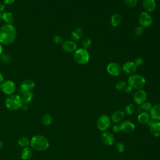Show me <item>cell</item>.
<instances>
[{"label":"cell","mask_w":160,"mask_h":160,"mask_svg":"<svg viewBox=\"0 0 160 160\" xmlns=\"http://www.w3.org/2000/svg\"><path fill=\"white\" fill-rule=\"evenodd\" d=\"M16 38V29L12 24H5L0 27V43L4 45L12 44Z\"/></svg>","instance_id":"6da1fadb"},{"label":"cell","mask_w":160,"mask_h":160,"mask_svg":"<svg viewBox=\"0 0 160 160\" xmlns=\"http://www.w3.org/2000/svg\"><path fill=\"white\" fill-rule=\"evenodd\" d=\"M31 146L36 151H43L46 150L49 146L48 139L42 135H35L31 139Z\"/></svg>","instance_id":"7a4b0ae2"},{"label":"cell","mask_w":160,"mask_h":160,"mask_svg":"<svg viewBox=\"0 0 160 160\" xmlns=\"http://www.w3.org/2000/svg\"><path fill=\"white\" fill-rule=\"evenodd\" d=\"M22 104L21 98L18 94L9 95L5 101L6 107L10 111H17L21 108Z\"/></svg>","instance_id":"3957f363"},{"label":"cell","mask_w":160,"mask_h":160,"mask_svg":"<svg viewBox=\"0 0 160 160\" xmlns=\"http://www.w3.org/2000/svg\"><path fill=\"white\" fill-rule=\"evenodd\" d=\"M128 85L134 89H142L146 84L145 78L138 74H131L128 80Z\"/></svg>","instance_id":"277c9868"},{"label":"cell","mask_w":160,"mask_h":160,"mask_svg":"<svg viewBox=\"0 0 160 160\" xmlns=\"http://www.w3.org/2000/svg\"><path fill=\"white\" fill-rule=\"evenodd\" d=\"M73 58L76 62L81 65H84L89 62L90 56L88 50L82 48L77 49L74 52Z\"/></svg>","instance_id":"5b68a950"},{"label":"cell","mask_w":160,"mask_h":160,"mask_svg":"<svg viewBox=\"0 0 160 160\" xmlns=\"http://www.w3.org/2000/svg\"><path fill=\"white\" fill-rule=\"evenodd\" d=\"M153 22L152 16L146 11L141 12L139 16V23L143 28H148L152 25Z\"/></svg>","instance_id":"8992f818"},{"label":"cell","mask_w":160,"mask_h":160,"mask_svg":"<svg viewBox=\"0 0 160 160\" xmlns=\"http://www.w3.org/2000/svg\"><path fill=\"white\" fill-rule=\"evenodd\" d=\"M111 125V120L108 116L102 114L99 117L97 121V127L102 131H104L109 128Z\"/></svg>","instance_id":"52a82bcc"},{"label":"cell","mask_w":160,"mask_h":160,"mask_svg":"<svg viewBox=\"0 0 160 160\" xmlns=\"http://www.w3.org/2000/svg\"><path fill=\"white\" fill-rule=\"evenodd\" d=\"M1 90L7 95L13 94L16 90L15 83L9 79L6 80L1 84Z\"/></svg>","instance_id":"ba28073f"},{"label":"cell","mask_w":160,"mask_h":160,"mask_svg":"<svg viewBox=\"0 0 160 160\" xmlns=\"http://www.w3.org/2000/svg\"><path fill=\"white\" fill-rule=\"evenodd\" d=\"M106 71L111 76H118L122 71V67L118 62H111L107 65Z\"/></svg>","instance_id":"9c48e42d"},{"label":"cell","mask_w":160,"mask_h":160,"mask_svg":"<svg viewBox=\"0 0 160 160\" xmlns=\"http://www.w3.org/2000/svg\"><path fill=\"white\" fill-rule=\"evenodd\" d=\"M147 98V93L146 92L142 89L138 90L133 96V100L134 102L138 105L141 104L144 102Z\"/></svg>","instance_id":"30bf717a"},{"label":"cell","mask_w":160,"mask_h":160,"mask_svg":"<svg viewBox=\"0 0 160 160\" xmlns=\"http://www.w3.org/2000/svg\"><path fill=\"white\" fill-rule=\"evenodd\" d=\"M138 67L132 61H127L124 62L122 66V70L129 74H133L136 72Z\"/></svg>","instance_id":"8fae6325"},{"label":"cell","mask_w":160,"mask_h":160,"mask_svg":"<svg viewBox=\"0 0 160 160\" xmlns=\"http://www.w3.org/2000/svg\"><path fill=\"white\" fill-rule=\"evenodd\" d=\"M62 48L66 52H73L77 49V44L73 41L67 40L62 43Z\"/></svg>","instance_id":"7c38bea8"},{"label":"cell","mask_w":160,"mask_h":160,"mask_svg":"<svg viewBox=\"0 0 160 160\" xmlns=\"http://www.w3.org/2000/svg\"><path fill=\"white\" fill-rule=\"evenodd\" d=\"M35 86V82L32 79H26L22 82L20 86V91L21 93L23 92L31 91Z\"/></svg>","instance_id":"4fadbf2b"},{"label":"cell","mask_w":160,"mask_h":160,"mask_svg":"<svg viewBox=\"0 0 160 160\" xmlns=\"http://www.w3.org/2000/svg\"><path fill=\"white\" fill-rule=\"evenodd\" d=\"M119 127H120L121 131L124 132H132L135 129L134 124L131 121H128V120H125L121 122V124H119Z\"/></svg>","instance_id":"5bb4252c"},{"label":"cell","mask_w":160,"mask_h":160,"mask_svg":"<svg viewBox=\"0 0 160 160\" xmlns=\"http://www.w3.org/2000/svg\"><path fill=\"white\" fill-rule=\"evenodd\" d=\"M101 140L102 142L106 146H111L114 142V138L113 135L109 132H104L102 134Z\"/></svg>","instance_id":"9a60e30c"},{"label":"cell","mask_w":160,"mask_h":160,"mask_svg":"<svg viewBox=\"0 0 160 160\" xmlns=\"http://www.w3.org/2000/svg\"><path fill=\"white\" fill-rule=\"evenodd\" d=\"M150 116L152 120L160 121V104L154 105L150 110Z\"/></svg>","instance_id":"2e32d148"},{"label":"cell","mask_w":160,"mask_h":160,"mask_svg":"<svg viewBox=\"0 0 160 160\" xmlns=\"http://www.w3.org/2000/svg\"><path fill=\"white\" fill-rule=\"evenodd\" d=\"M142 5L143 8L146 12H152L156 8V1L155 0H142Z\"/></svg>","instance_id":"e0dca14e"},{"label":"cell","mask_w":160,"mask_h":160,"mask_svg":"<svg viewBox=\"0 0 160 160\" xmlns=\"http://www.w3.org/2000/svg\"><path fill=\"white\" fill-rule=\"evenodd\" d=\"M1 19L6 22V24H12L14 22V16L11 12L8 11L3 12L1 14Z\"/></svg>","instance_id":"ac0fdd59"},{"label":"cell","mask_w":160,"mask_h":160,"mask_svg":"<svg viewBox=\"0 0 160 160\" xmlns=\"http://www.w3.org/2000/svg\"><path fill=\"white\" fill-rule=\"evenodd\" d=\"M151 133L154 137L160 136V122H154L153 124L149 128Z\"/></svg>","instance_id":"d6986e66"},{"label":"cell","mask_w":160,"mask_h":160,"mask_svg":"<svg viewBox=\"0 0 160 160\" xmlns=\"http://www.w3.org/2000/svg\"><path fill=\"white\" fill-rule=\"evenodd\" d=\"M122 19V17L121 14H120L119 13H115L111 17V19H110L111 25L113 27H116L121 24Z\"/></svg>","instance_id":"ffe728a7"},{"label":"cell","mask_w":160,"mask_h":160,"mask_svg":"<svg viewBox=\"0 0 160 160\" xmlns=\"http://www.w3.org/2000/svg\"><path fill=\"white\" fill-rule=\"evenodd\" d=\"M124 117V113L121 110H118L114 112L111 116V120L113 122L118 123L121 122Z\"/></svg>","instance_id":"44dd1931"},{"label":"cell","mask_w":160,"mask_h":160,"mask_svg":"<svg viewBox=\"0 0 160 160\" xmlns=\"http://www.w3.org/2000/svg\"><path fill=\"white\" fill-rule=\"evenodd\" d=\"M83 35V31L80 28H76L71 32V36L74 41H78L81 39Z\"/></svg>","instance_id":"7402d4cb"},{"label":"cell","mask_w":160,"mask_h":160,"mask_svg":"<svg viewBox=\"0 0 160 160\" xmlns=\"http://www.w3.org/2000/svg\"><path fill=\"white\" fill-rule=\"evenodd\" d=\"M33 94L31 91L23 92L21 93V99L23 104H27L29 103L33 99Z\"/></svg>","instance_id":"603a6c76"},{"label":"cell","mask_w":160,"mask_h":160,"mask_svg":"<svg viewBox=\"0 0 160 160\" xmlns=\"http://www.w3.org/2000/svg\"><path fill=\"white\" fill-rule=\"evenodd\" d=\"M32 156V149L29 147L24 148L21 151V156L23 160H28L31 158Z\"/></svg>","instance_id":"cb8c5ba5"},{"label":"cell","mask_w":160,"mask_h":160,"mask_svg":"<svg viewBox=\"0 0 160 160\" xmlns=\"http://www.w3.org/2000/svg\"><path fill=\"white\" fill-rule=\"evenodd\" d=\"M152 107V106L151 102L145 101L144 102L139 105V106L138 107V111L140 113L142 112H148V111H150Z\"/></svg>","instance_id":"d4e9b609"},{"label":"cell","mask_w":160,"mask_h":160,"mask_svg":"<svg viewBox=\"0 0 160 160\" xmlns=\"http://www.w3.org/2000/svg\"><path fill=\"white\" fill-rule=\"evenodd\" d=\"M149 119L150 116L148 112H141L138 116V120L141 124H146Z\"/></svg>","instance_id":"484cf974"},{"label":"cell","mask_w":160,"mask_h":160,"mask_svg":"<svg viewBox=\"0 0 160 160\" xmlns=\"http://www.w3.org/2000/svg\"><path fill=\"white\" fill-rule=\"evenodd\" d=\"M18 143L20 146L26 148V147H28V146L30 144L31 140L27 137L22 136L18 139Z\"/></svg>","instance_id":"4316f807"},{"label":"cell","mask_w":160,"mask_h":160,"mask_svg":"<svg viewBox=\"0 0 160 160\" xmlns=\"http://www.w3.org/2000/svg\"><path fill=\"white\" fill-rule=\"evenodd\" d=\"M41 122L44 126H49L52 122V117L49 114H46L42 116L41 118Z\"/></svg>","instance_id":"83f0119b"},{"label":"cell","mask_w":160,"mask_h":160,"mask_svg":"<svg viewBox=\"0 0 160 160\" xmlns=\"http://www.w3.org/2000/svg\"><path fill=\"white\" fill-rule=\"evenodd\" d=\"M136 106L133 104H129L128 105H127L125 108V109H124V111H125V113L128 115H131L132 114H133L135 111H136Z\"/></svg>","instance_id":"f1b7e54d"},{"label":"cell","mask_w":160,"mask_h":160,"mask_svg":"<svg viewBox=\"0 0 160 160\" xmlns=\"http://www.w3.org/2000/svg\"><path fill=\"white\" fill-rule=\"evenodd\" d=\"M127 86V84L124 81H118L115 84V88L118 91H122L125 89V88Z\"/></svg>","instance_id":"f546056e"},{"label":"cell","mask_w":160,"mask_h":160,"mask_svg":"<svg viewBox=\"0 0 160 160\" xmlns=\"http://www.w3.org/2000/svg\"><path fill=\"white\" fill-rule=\"evenodd\" d=\"M91 44H92V41L91 38H86L82 41V46L83 47L82 48L88 49L91 46Z\"/></svg>","instance_id":"4dcf8cb0"},{"label":"cell","mask_w":160,"mask_h":160,"mask_svg":"<svg viewBox=\"0 0 160 160\" xmlns=\"http://www.w3.org/2000/svg\"><path fill=\"white\" fill-rule=\"evenodd\" d=\"M0 60L2 63H9L11 61V57L8 54H2L0 56Z\"/></svg>","instance_id":"1f68e13d"},{"label":"cell","mask_w":160,"mask_h":160,"mask_svg":"<svg viewBox=\"0 0 160 160\" xmlns=\"http://www.w3.org/2000/svg\"><path fill=\"white\" fill-rule=\"evenodd\" d=\"M124 2L128 7L132 8L136 6L138 3V0H124Z\"/></svg>","instance_id":"d6a6232c"},{"label":"cell","mask_w":160,"mask_h":160,"mask_svg":"<svg viewBox=\"0 0 160 160\" xmlns=\"http://www.w3.org/2000/svg\"><path fill=\"white\" fill-rule=\"evenodd\" d=\"M53 41L55 44H61L63 42V39L62 37L59 35H56L53 37Z\"/></svg>","instance_id":"836d02e7"},{"label":"cell","mask_w":160,"mask_h":160,"mask_svg":"<svg viewBox=\"0 0 160 160\" xmlns=\"http://www.w3.org/2000/svg\"><path fill=\"white\" fill-rule=\"evenodd\" d=\"M143 32H144V28L141 26L136 27L134 30V33L138 36H141L143 34Z\"/></svg>","instance_id":"e575fe53"},{"label":"cell","mask_w":160,"mask_h":160,"mask_svg":"<svg viewBox=\"0 0 160 160\" xmlns=\"http://www.w3.org/2000/svg\"><path fill=\"white\" fill-rule=\"evenodd\" d=\"M134 62L137 67H140L143 64L144 61H143L142 58H141V57H139V58H137L136 59H135Z\"/></svg>","instance_id":"d590c367"},{"label":"cell","mask_w":160,"mask_h":160,"mask_svg":"<svg viewBox=\"0 0 160 160\" xmlns=\"http://www.w3.org/2000/svg\"><path fill=\"white\" fill-rule=\"evenodd\" d=\"M116 149L119 152H122L124 151L125 147L124 145L121 142H118L116 144Z\"/></svg>","instance_id":"8d00e7d4"},{"label":"cell","mask_w":160,"mask_h":160,"mask_svg":"<svg viewBox=\"0 0 160 160\" xmlns=\"http://www.w3.org/2000/svg\"><path fill=\"white\" fill-rule=\"evenodd\" d=\"M132 88L130 86H129V85L127 86L125 88V89H124V91L127 94H130L132 92Z\"/></svg>","instance_id":"74e56055"},{"label":"cell","mask_w":160,"mask_h":160,"mask_svg":"<svg viewBox=\"0 0 160 160\" xmlns=\"http://www.w3.org/2000/svg\"><path fill=\"white\" fill-rule=\"evenodd\" d=\"M112 131L114 132H118L121 131L119 125H114L112 127Z\"/></svg>","instance_id":"f35d334b"},{"label":"cell","mask_w":160,"mask_h":160,"mask_svg":"<svg viewBox=\"0 0 160 160\" xmlns=\"http://www.w3.org/2000/svg\"><path fill=\"white\" fill-rule=\"evenodd\" d=\"M2 1L5 5H11L14 3L15 0H2Z\"/></svg>","instance_id":"ab89813d"},{"label":"cell","mask_w":160,"mask_h":160,"mask_svg":"<svg viewBox=\"0 0 160 160\" xmlns=\"http://www.w3.org/2000/svg\"><path fill=\"white\" fill-rule=\"evenodd\" d=\"M154 122V121L152 119H149V120L148 121V122L146 123V126H147L148 127L150 128V126L153 124Z\"/></svg>","instance_id":"60d3db41"},{"label":"cell","mask_w":160,"mask_h":160,"mask_svg":"<svg viewBox=\"0 0 160 160\" xmlns=\"http://www.w3.org/2000/svg\"><path fill=\"white\" fill-rule=\"evenodd\" d=\"M21 109L23 110V111H28V106L27 104H22V107H21Z\"/></svg>","instance_id":"b9f144b4"},{"label":"cell","mask_w":160,"mask_h":160,"mask_svg":"<svg viewBox=\"0 0 160 160\" xmlns=\"http://www.w3.org/2000/svg\"><path fill=\"white\" fill-rule=\"evenodd\" d=\"M5 9V4H0V12H2L4 11V10Z\"/></svg>","instance_id":"7bdbcfd3"},{"label":"cell","mask_w":160,"mask_h":160,"mask_svg":"<svg viewBox=\"0 0 160 160\" xmlns=\"http://www.w3.org/2000/svg\"><path fill=\"white\" fill-rule=\"evenodd\" d=\"M4 81V76L3 74L0 72V84H2Z\"/></svg>","instance_id":"ee69618b"},{"label":"cell","mask_w":160,"mask_h":160,"mask_svg":"<svg viewBox=\"0 0 160 160\" xmlns=\"http://www.w3.org/2000/svg\"><path fill=\"white\" fill-rule=\"evenodd\" d=\"M2 51H3V48L2 44L0 43V56L2 54Z\"/></svg>","instance_id":"f6af8a7d"},{"label":"cell","mask_w":160,"mask_h":160,"mask_svg":"<svg viewBox=\"0 0 160 160\" xmlns=\"http://www.w3.org/2000/svg\"><path fill=\"white\" fill-rule=\"evenodd\" d=\"M3 145H4L3 142L1 140H0V149H1L3 147Z\"/></svg>","instance_id":"bcb514c9"},{"label":"cell","mask_w":160,"mask_h":160,"mask_svg":"<svg viewBox=\"0 0 160 160\" xmlns=\"http://www.w3.org/2000/svg\"><path fill=\"white\" fill-rule=\"evenodd\" d=\"M1 14H2V13L0 12V19H1Z\"/></svg>","instance_id":"7dc6e473"},{"label":"cell","mask_w":160,"mask_h":160,"mask_svg":"<svg viewBox=\"0 0 160 160\" xmlns=\"http://www.w3.org/2000/svg\"><path fill=\"white\" fill-rule=\"evenodd\" d=\"M1 89V84H0V90Z\"/></svg>","instance_id":"c3c4849f"},{"label":"cell","mask_w":160,"mask_h":160,"mask_svg":"<svg viewBox=\"0 0 160 160\" xmlns=\"http://www.w3.org/2000/svg\"><path fill=\"white\" fill-rule=\"evenodd\" d=\"M155 1H156V0H155Z\"/></svg>","instance_id":"681fc988"}]
</instances>
